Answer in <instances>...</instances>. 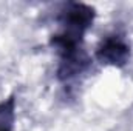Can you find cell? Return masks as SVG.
I'll return each mask as SVG.
<instances>
[{
  "label": "cell",
  "instance_id": "obj_2",
  "mask_svg": "<svg viewBox=\"0 0 133 131\" xmlns=\"http://www.w3.org/2000/svg\"><path fill=\"white\" fill-rule=\"evenodd\" d=\"M98 57L101 60H105L107 63L121 65L129 57V48L124 42L118 39H108L98 51Z\"/></svg>",
  "mask_w": 133,
  "mask_h": 131
},
{
  "label": "cell",
  "instance_id": "obj_3",
  "mask_svg": "<svg viewBox=\"0 0 133 131\" xmlns=\"http://www.w3.org/2000/svg\"><path fill=\"white\" fill-rule=\"evenodd\" d=\"M14 99H8L0 105V131H12Z\"/></svg>",
  "mask_w": 133,
  "mask_h": 131
},
{
  "label": "cell",
  "instance_id": "obj_1",
  "mask_svg": "<svg viewBox=\"0 0 133 131\" xmlns=\"http://www.w3.org/2000/svg\"><path fill=\"white\" fill-rule=\"evenodd\" d=\"M91 22L93 9L85 5H73L65 14V23L70 28L68 34H73L76 37H79L85 28H88Z\"/></svg>",
  "mask_w": 133,
  "mask_h": 131
}]
</instances>
